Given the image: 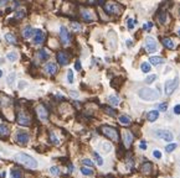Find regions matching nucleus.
I'll list each match as a JSON object with an SVG mask.
<instances>
[{"instance_id": "nucleus-1", "label": "nucleus", "mask_w": 180, "mask_h": 178, "mask_svg": "<svg viewBox=\"0 0 180 178\" xmlns=\"http://www.w3.org/2000/svg\"><path fill=\"white\" fill-rule=\"evenodd\" d=\"M15 160H16V162L24 164L25 167H27V168H30V170H35L36 167H37L36 160L33 158L31 156H29L26 153H23V152L15 155Z\"/></svg>"}, {"instance_id": "nucleus-2", "label": "nucleus", "mask_w": 180, "mask_h": 178, "mask_svg": "<svg viewBox=\"0 0 180 178\" xmlns=\"http://www.w3.org/2000/svg\"><path fill=\"white\" fill-rule=\"evenodd\" d=\"M138 95H139V98L145 101H154L159 98V93L152 88H142L138 92Z\"/></svg>"}, {"instance_id": "nucleus-3", "label": "nucleus", "mask_w": 180, "mask_h": 178, "mask_svg": "<svg viewBox=\"0 0 180 178\" xmlns=\"http://www.w3.org/2000/svg\"><path fill=\"white\" fill-rule=\"evenodd\" d=\"M101 132L106 136V137H108L109 140H112L114 142H118L119 141V132L116 128L113 126H108V125H103V126L101 128Z\"/></svg>"}, {"instance_id": "nucleus-4", "label": "nucleus", "mask_w": 180, "mask_h": 178, "mask_svg": "<svg viewBox=\"0 0 180 178\" xmlns=\"http://www.w3.org/2000/svg\"><path fill=\"white\" fill-rule=\"evenodd\" d=\"M103 8H104V11L109 15H119L123 10V6L116 2H108L104 4Z\"/></svg>"}, {"instance_id": "nucleus-5", "label": "nucleus", "mask_w": 180, "mask_h": 178, "mask_svg": "<svg viewBox=\"0 0 180 178\" xmlns=\"http://www.w3.org/2000/svg\"><path fill=\"white\" fill-rule=\"evenodd\" d=\"M179 87V77H175L174 79H169L165 82L164 84V90L166 95H170V94Z\"/></svg>"}, {"instance_id": "nucleus-6", "label": "nucleus", "mask_w": 180, "mask_h": 178, "mask_svg": "<svg viewBox=\"0 0 180 178\" xmlns=\"http://www.w3.org/2000/svg\"><path fill=\"white\" fill-rule=\"evenodd\" d=\"M16 121H17V124L23 125V126H30V125H31V118H30L27 113H25V111H19L16 114Z\"/></svg>"}, {"instance_id": "nucleus-7", "label": "nucleus", "mask_w": 180, "mask_h": 178, "mask_svg": "<svg viewBox=\"0 0 180 178\" xmlns=\"http://www.w3.org/2000/svg\"><path fill=\"white\" fill-rule=\"evenodd\" d=\"M60 40H61L62 45H68L71 42V34H70V31L65 26L60 27Z\"/></svg>"}, {"instance_id": "nucleus-8", "label": "nucleus", "mask_w": 180, "mask_h": 178, "mask_svg": "<svg viewBox=\"0 0 180 178\" xmlns=\"http://www.w3.org/2000/svg\"><path fill=\"white\" fill-rule=\"evenodd\" d=\"M145 50L148 53H153V52L158 50V44L152 36H148L145 38Z\"/></svg>"}, {"instance_id": "nucleus-9", "label": "nucleus", "mask_w": 180, "mask_h": 178, "mask_svg": "<svg viewBox=\"0 0 180 178\" xmlns=\"http://www.w3.org/2000/svg\"><path fill=\"white\" fill-rule=\"evenodd\" d=\"M36 114L41 121H46L48 119V110L44 104H40V105L36 108Z\"/></svg>"}, {"instance_id": "nucleus-10", "label": "nucleus", "mask_w": 180, "mask_h": 178, "mask_svg": "<svg viewBox=\"0 0 180 178\" xmlns=\"http://www.w3.org/2000/svg\"><path fill=\"white\" fill-rule=\"evenodd\" d=\"M155 136L158 139H162L164 141H173V134L168 130H157Z\"/></svg>"}, {"instance_id": "nucleus-11", "label": "nucleus", "mask_w": 180, "mask_h": 178, "mask_svg": "<svg viewBox=\"0 0 180 178\" xmlns=\"http://www.w3.org/2000/svg\"><path fill=\"white\" fill-rule=\"evenodd\" d=\"M81 17L83 19V21H86V23H93L96 20L95 13H92L91 10H87V9H82L81 10Z\"/></svg>"}, {"instance_id": "nucleus-12", "label": "nucleus", "mask_w": 180, "mask_h": 178, "mask_svg": "<svg viewBox=\"0 0 180 178\" xmlns=\"http://www.w3.org/2000/svg\"><path fill=\"white\" fill-rule=\"evenodd\" d=\"M45 38H46V35L42 30H35L34 32V44L35 45H41L45 42Z\"/></svg>"}, {"instance_id": "nucleus-13", "label": "nucleus", "mask_w": 180, "mask_h": 178, "mask_svg": "<svg viewBox=\"0 0 180 178\" xmlns=\"http://www.w3.org/2000/svg\"><path fill=\"white\" fill-rule=\"evenodd\" d=\"M56 59H57V62L61 66H66V65H68V62H70V57L67 56V53L65 51H60V52H57V55H56Z\"/></svg>"}, {"instance_id": "nucleus-14", "label": "nucleus", "mask_w": 180, "mask_h": 178, "mask_svg": "<svg viewBox=\"0 0 180 178\" xmlns=\"http://www.w3.org/2000/svg\"><path fill=\"white\" fill-rule=\"evenodd\" d=\"M15 140H16V142H19L20 145H26V143H29V141H30V136H29V134H26V132H17Z\"/></svg>"}, {"instance_id": "nucleus-15", "label": "nucleus", "mask_w": 180, "mask_h": 178, "mask_svg": "<svg viewBox=\"0 0 180 178\" xmlns=\"http://www.w3.org/2000/svg\"><path fill=\"white\" fill-rule=\"evenodd\" d=\"M123 142H124V145H126L127 149L131 147V145H132V142H133V134H132L131 131L126 130V131L123 132Z\"/></svg>"}, {"instance_id": "nucleus-16", "label": "nucleus", "mask_w": 180, "mask_h": 178, "mask_svg": "<svg viewBox=\"0 0 180 178\" xmlns=\"http://www.w3.org/2000/svg\"><path fill=\"white\" fill-rule=\"evenodd\" d=\"M45 71L51 76H55L58 72V66L55 63V62H48V63L45 66Z\"/></svg>"}, {"instance_id": "nucleus-17", "label": "nucleus", "mask_w": 180, "mask_h": 178, "mask_svg": "<svg viewBox=\"0 0 180 178\" xmlns=\"http://www.w3.org/2000/svg\"><path fill=\"white\" fill-rule=\"evenodd\" d=\"M162 44L168 50H174L176 47L175 44H174V41H173V38H170V37H163L162 38Z\"/></svg>"}, {"instance_id": "nucleus-18", "label": "nucleus", "mask_w": 180, "mask_h": 178, "mask_svg": "<svg viewBox=\"0 0 180 178\" xmlns=\"http://www.w3.org/2000/svg\"><path fill=\"white\" fill-rule=\"evenodd\" d=\"M142 172H143V174L151 176L153 172V163L152 162H144L142 164Z\"/></svg>"}, {"instance_id": "nucleus-19", "label": "nucleus", "mask_w": 180, "mask_h": 178, "mask_svg": "<svg viewBox=\"0 0 180 178\" xmlns=\"http://www.w3.org/2000/svg\"><path fill=\"white\" fill-rule=\"evenodd\" d=\"M34 32H35V30H34L31 26H27V27H25V29L23 30V37H24L25 40H29L31 36H34Z\"/></svg>"}, {"instance_id": "nucleus-20", "label": "nucleus", "mask_w": 180, "mask_h": 178, "mask_svg": "<svg viewBox=\"0 0 180 178\" xmlns=\"http://www.w3.org/2000/svg\"><path fill=\"white\" fill-rule=\"evenodd\" d=\"M9 134H10V129H9L8 125H5V124L0 125V137L5 139V137H8V136H9Z\"/></svg>"}, {"instance_id": "nucleus-21", "label": "nucleus", "mask_w": 180, "mask_h": 178, "mask_svg": "<svg viewBox=\"0 0 180 178\" xmlns=\"http://www.w3.org/2000/svg\"><path fill=\"white\" fill-rule=\"evenodd\" d=\"M158 118H159V111L158 110H152V111H149L148 115H147L148 121H151V122H154Z\"/></svg>"}, {"instance_id": "nucleus-22", "label": "nucleus", "mask_w": 180, "mask_h": 178, "mask_svg": "<svg viewBox=\"0 0 180 178\" xmlns=\"http://www.w3.org/2000/svg\"><path fill=\"white\" fill-rule=\"evenodd\" d=\"M5 40H6V42H9L10 45H17V38H16V36L13 35V34H10V32L5 35Z\"/></svg>"}, {"instance_id": "nucleus-23", "label": "nucleus", "mask_w": 180, "mask_h": 178, "mask_svg": "<svg viewBox=\"0 0 180 178\" xmlns=\"http://www.w3.org/2000/svg\"><path fill=\"white\" fill-rule=\"evenodd\" d=\"M37 57H39L40 61H47L48 57H50V53H48L46 50H40L37 52Z\"/></svg>"}, {"instance_id": "nucleus-24", "label": "nucleus", "mask_w": 180, "mask_h": 178, "mask_svg": "<svg viewBox=\"0 0 180 178\" xmlns=\"http://www.w3.org/2000/svg\"><path fill=\"white\" fill-rule=\"evenodd\" d=\"M149 62H151L153 66H159V65H162V63H163L164 59H163L162 57H159V56H153V57H151Z\"/></svg>"}, {"instance_id": "nucleus-25", "label": "nucleus", "mask_w": 180, "mask_h": 178, "mask_svg": "<svg viewBox=\"0 0 180 178\" xmlns=\"http://www.w3.org/2000/svg\"><path fill=\"white\" fill-rule=\"evenodd\" d=\"M119 122H121L122 125H124V126H127V125H131L132 120L128 115H122V116H119Z\"/></svg>"}, {"instance_id": "nucleus-26", "label": "nucleus", "mask_w": 180, "mask_h": 178, "mask_svg": "<svg viewBox=\"0 0 180 178\" xmlns=\"http://www.w3.org/2000/svg\"><path fill=\"white\" fill-rule=\"evenodd\" d=\"M11 178H23V172L19 168H13L11 170Z\"/></svg>"}, {"instance_id": "nucleus-27", "label": "nucleus", "mask_w": 180, "mask_h": 178, "mask_svg": "<svg viewBox=\"0 0 180 178\" xmlns=\"http://www.w3.org/2000/svg\"><path fill=\"white\" fill-rule=\"evenodd\" d=\"M103 110L109 115V116H117V111L114 110V109H112V108H109V107H103Z\"/></svg>"}, {"instance_id": "nucleus-28", "label": "nucleus", "mask_w": 180, "mask_h": 178, "mask_svg": "<svg viewBox=\"0 0 180 178\" xmlns=\"http://www.w3.org/2000/svg\"><path fill=\"white\" fill-rule=\"evenodd\" d=\"M50 142L54 143V145H58V143H60L58 137H57V136H56L54 132H50Z\"/></svg>"}, {"instance_id": "nucleus-29", "label": "nucleus", "mask_w": 180, "mask_h": 178, "mask_svg": "<svg viewBox=\"0 0 180 178\" xmlns=\"http://www.w3.org/2000/svg\"><path fill=\"white\" fill-rule=\"evenodd\" d=\"M108 101L112 104L113 107H117L118 104H119V99H118V97H116V95H111L108 98Z\"/></svg>"}, {"instance_id": "nucleus-30", "label": "nucleus", "mask_w": 180, "mask_h": 178, "mask_svg": "<svg viewBox=\"0 0 180 178\" xmlns=\"http://www.w3.org/2000/svg\"><path fill=\"white\" fill-rule=\"evenodd\" d=\"M158 20L160 24H166V13L165 11H162L158 16Z\"/></svg>"}, {"instance_id": "nucleus-31", "label": "nucleus", "mask_w": 180, "mask_h": 178, "mask_svg": "<svg viewBox=\"0 0 180 178\" xmlns=\"http://www.w3.org/2000/svg\"><path fill=\"white\" fill-rule=\"evenodd\" d=\"M6 58L10 61V62H15L17 59V53L16 52H10V53H8Z\"/></svg>"}, {"instance_id": "nucleus-32", "label": "nucleus", "mask_w": 180, "mask_h": 178, "mask_svg": "<svg viewBox=\"0 0 180 178\" xmlns=\"http://www.w3.org/2000/svg\"><path fill=\"white\" fill-rule=\"evenodd\" d=\"M102 150H103L106 153L111 152V150H112V145H111V143H108V142H103V143H102Z\"/></svg>"}, {"instance_id": "nucleus-33", "label": "nucleus", "mask_w": 180, "mask_h": 178, "mask_svg": "<svg viewBox=\"0 0 180 178\" xmlns=\"http://www.w3.org/2000/svg\"><path fill=\"white\" fill-rule=\"evenodd\" d=\"M141 68H142V72H144V73L151 72V65H149L148 62H143L142 66H141Z\"/></svg>"}, {"instance_id": "nucleus-34", "label": "nucleus", "mask_w": 180, "mask_h": 178, "mask_svg": "<svg viewBox=\"0 0 180 178\" xmlns=\"http://www.w3.org/2000/svg\"><path fill=\"white\" fill-rule=\"evenodd\" d=\"M93 157H95V160H96V162H97V164H98V166H102V164H103V160H102V157L99 156L97 152H93Z\"/></svg>"}, {"instance_id": "nucleus-35", "label": "nucleus", "mask_w": 180, "mask_h": 178, "mask_svg": "<svg viewBox=\"0 0 180 178\" xmlns=\"http://www.w3.org/2000/svg\"><path fill=\"white\" fill-rule=\"evenodd\" d=\"M67 80H68V83H73V71L72 69L67 71Z\"/></svg>"}, {"instance_id": "nucleus-36", "label": "nucleus", "mask_w": 180, "mask_h": 178, "mask_svg": "<svg viewBox=\"0 0 180 178\" xmlns=\"http://www.w3.org/2000/svg\"><path fill=\"white\" fill-rule=\"evenodd\" d=\"M81 173L85 174V176H91V174H93V171L89 170V168H86V167H82V168H81Z\"/></svg>"}, {"instance_id": "nucleus-37", "label": "nucleus", "mask_w": 180, "mask_h": 178, "mask_svg": "<svg viewBox=\"0 0 180 178\" xmlns=\"http://www.w3.org/2000/svg\"><path fill=\"white\" fill-rule=\"evenodd\" d=\"M135 25H137V21H135V20H133V19H129V20H128L127 26H128V29H129V30H132Z\"/></svg>"}, {"instance_id": "nucleus-38", "label": "nucleus", "mask_w": 180, "mask_h": 178, "mask_svg": "<svg viewBox=\"0 0 180 178\" xmlns=\"http://www.w3.org/2000/svg\"><path fill=\"white\" fill-rule=\"evenodd\" d=\"M175 149H176V143H170V145H168L165 147V151L166 152H173Z\"/></svg>"}, {"instance_id": "nucleus-39", "label": "nucleus", "mask_w": 180, "mask_h": 178, "mask_svg": "<svg viewBox=\"0 0 180 178\" xmlns=\"http://www.w3.org/2000/svg\"><path fill=\"white\" fill-rule=\"evenodd\" d=\"M25 16V10H19V11H16V14H15V17H16V20H19V19H23Z\"/></svg>"}, {"instance_id": "nucleus-40", "label": "nucleus", "mask_w": 180, "mask_h": 178, "mask_svg": "<svg viewBox=\"0 0 180 178\" xmlns=\"http://www.w3.org/2000/svg\"><path fill=\"white\" fill-rule=\"evenodd\" d=\"M16 74L15 73H11L9 77H8V83H9V86H13V83H14V79H15Z\"/></svg>"}, {"instance_id": "nucleus-41", "label": "nucleus", "mask_w": 180, "mask_h": 178, "mask_svg": "<svg viewBox=\"0 0 180 178\" xmlns=\"http://www.w3.org/2000/svg\"><path fill=\"white\" fill-rule=\"evenodd\" d=\"M155 79H157V76H155V74H152V76H149V77L145 79V83H147V84H151V83H153Z\"/></svg>"}, {"instance_id": "nucleus-42", "label": "nucleus", "mask_w": 180, "mask_h": 178, "mask_svg": "<svg viewBox=\"0 0 180 178\" xmlns=\"http://www.w3.org/2000/svg\"><path fill=\"white\" fill-rule=\"evenodd\" d=\"M50 172H51L54 176H57V174L60 173V168H58V167H56V166H54V167H51V168H50Z\"/></svg>"}, {"instance_id": "nucleus-43", "label": "nucleus", "mask_w": 180, "mask_h": 178, "mask_svg": "<svg viewBox=\"0 0 180 178\" xmlns=\"http://www.w3.org/2000/svg\"><path fill=\"white\" fill-rule=\"evenodd\" d=\"M166 108H168V104H166V103L159 104V105H158V109L160 110V111H166Z\"/></svg>"}, {"instance_id": "nucleus-44", "label": "nucleus", "mask_w": 180, "mask_h": 178, "mask_svg": "<svg viewBox=\"0 0 180 178\" xmlns=\"http://www.w3.org/2000/svg\"><path fill=\"white\" fill-rule=\"evenodd\" d=\"M71 26H72V29H73L75 31H79V30H81V25H79L78 23H72Z\"/></svg>"}, {"instance_id": "nucleus-45", "label": "nucleus", "mask_w": 180, "mask_h": 178, "mask_svg": "<svg viewBox=\"0 0 180 178\" xmlns=\"http://www.w3.org/2000/svg\"><path fill=\"white\" fill-rule=\"evenodd\" d=\"M82 163H83V164H86V166H89V167H92V166H93V162H92L91 160H88V158L82 160Z\"/></svg>"}, {"instance_id": "nucleus-46", "label": "nucleus", "mask_w": 180, "mask_h": 178, "mask_svg": "<svg viewBox=\"0 0 180 178\" xmlns=\"http://www.w3.org/2000/svg\"><path fill=\"white\" fill-rule=\"evenodd\" d=\"M9 2H10V0H0V8L6 6L9 4Z\"/></svg>"}, {"instance_id": "nucleus-47", "label": "nucleus", "mask_w": 180, "mask_h": 178, "mask_svg": "<svg viewBox=\"0 0 180 178\" xmlns=\"http://www.w3.org/2000/svg\"><path fill=\"white\" fill-rule=\"evenodd\" d=\"M153 156L155 157V158H160V157H162V153L159 152L158 150H155V151H153Z\"/></svg>"}, {"instance_id": "nucleus-48", "label": "nucleus", "mask_w": 180, "mask_h": 178, "mask_svg": "<svg viewBox=\"0 0 180 178\" xmlns=\"http://www.w3.org/2000/svg\"><path fill=\"white\" fill-rule=\"evenodd\" d=\"M151 27H153V23H147V24L143 26V30H149Z\"/></svg>"}, {"instance_id": "nucleus-49", "label": "nucleus", "mask_w": 180, "mask_h": 178, "mask_svg": "<svg viewBox=\"0 0 180 178\" xmlns=\"http://www.w3.org/2000/svg\"><path fill=\"white\" fill-rule=\"evenodd\" d=\"M174 113H175L176 115H180V105H175V108H174Z\"/></svg>"}, {"instance_id": "nucleus-50", "label": "nucleus", "mask_w": 180, "mask_h": 178, "mask_svg": "<svg viewBox=\"0 0 180 178\" xmlns=\"http://www.w3.org/2000/svg\"><path fill=\"white\" fill-rule=\"evenodd\" d=\"M139 147H141L142 150H147V143H145L144 141H142V142H141V145H139Z\"/></svg>"}, {"instance_id": "nucleus-51", "label": "nucleus", "mask_w": 180, "mask_h": 178, "mask_svg": "<svg viewBox=\"0 0 180 178\" xmlns=\"http://www.w3.org/2000/svg\"><path fill=\"white\" fill-rule=\"evenodd\" d=\"M75 68H76L77 71L81 69V63H79V61H76V63H75Z\"/></svg>"}, {"instance_id": "nucleus-52", "label": "nucleus", "mask_w": 180, "mask_h": 178, "mask_svg": "<svg viewBox=\"0 0 180 178\" xmlns=\"http://www.w3.org/2000/svg\"><path fill=\"white\" fill-rule=\"evenodd\" d=\"M127 45H128V47H131V46H132V41L128 40V41H127Z\"/></svg>"}, {"instance_id": "nucleus-53", "label": "nucleus", "mask_w": 180, "mask_h": 178, "mask_svg": "<svg viewBox=\"0 0 180 178\" xmlns=\"http://www.w3.org/2000/svg\"><path fill=\"white\" fill-rule=\"evenodd\" d=\"M71 95H72V97H77V95H78V93H75V92H71Z\"/></svg>"}, {"instance_id": "nucleus-54", "label": "nucleus", "mask_w": 180, "mask_h": 178, "mask_svg": "<svg viewBox=\"0 0 180 178\" xmlns=\"http://www.w3.org/2000/svg\"><path fill=\"white\" fill-rule=\"evenodd\" d=\"M103 2H104V0H98V4H101V5H103Z\"/></svg>"}, {"instance_id": "nucleus-55", "label": "nucleus", "mask_w": 180, "mask_h": 178, "mask_svg": "<svg viewBox=\"0 0 180 178\" xmlns=\"http://www.w3.org/2000/svg\"><path fill=\"white\" fill-rule=\"evenodd\" d=\"M3 63H4V59L2 58V59H0V65H3Z\"/></svg>"}, {"instance_id": "nucleus-56", "label": "nucleus", "mask_w": 180, "mask_h": 178, "mask_svg": "<svg viewBox=\"0 0 180 178\" xmlns=\"http://www.w3.org/2000/svg\"><path fill=\"white\" fill-rule=\"evenodd\" d=\"M2 76H3V72H2V71H0V77H2Z\"/></svg>"}, {"instance_id": "nucleus-57", "label": "nucleus", "mask_w": 180, "mask_h": 178, "mask_svg": "<svg viewBox=\"0 0 180 178\" xmlns=\"http://www.w3.org/2000/svg\"><path fill=\"white\" fill-rule=\"evenodd\" d=\"M179 36H180V29H179Z\"/></svg>"}]
</instances>
